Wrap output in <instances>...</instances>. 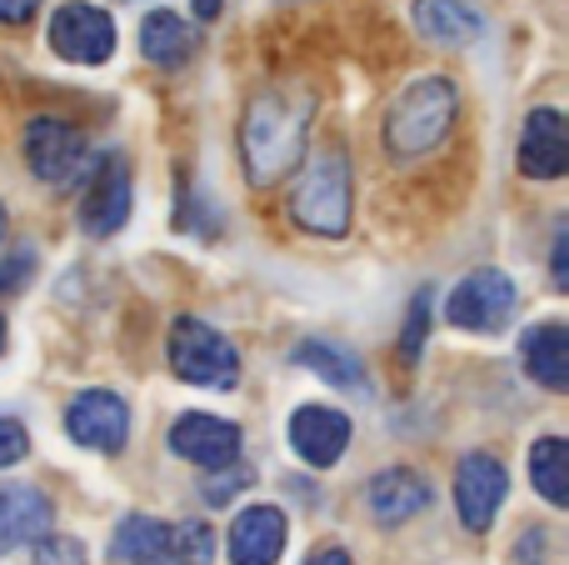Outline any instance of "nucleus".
I'll return each mask as SVG.
<instances>
[{
    "label": "nucleus",
    "instance_id": "obj_1",
    "mask_svg": "<svg viewBox=\"0 0 569 565\" xmlns=\"http://www.w3.org/2000/svg\"><path fill=\"white\" fill-rule=\"evenodd\" d=\"M315 120V96L305 86L260 90L240 120V160L250 186H276L305 156V136Z\"/></svg>",
    "mask_w": 569,
    "mask_h": 565
},
{
    "label": "nucleus",
    "instance_id": "obj_2",
    "mask_svg": "<svg viewBox=\"0 0 569 565\" xmlns=\"http://www.w3.org/2000/svg\"><path fill=\"white\" fill-rule=\"evenodd\" d=\"M455 110H460V90L445 76H420L395 96L385 110V150L395 160H420L450 136Z\"/></svg>",
    "mask_w": 569,
    "mask_h": 565
},
{
    "label": "nucleus",
    "instance_id": "obj_3",
    "mask_svg": "<svg viewBox=\"0 0 569 565\" xmlns=\"http://www.w3.org/2000/svg\"><path fill=\"white\" fill-rule=\"evenodd\" d=\"M290 216L310 236L340 240L350 230V156L340 146H325L300 160V176L290 186Z\"/></svg>",
    "mask_w": 569,
    "mask_h": 565
},
{
    "label": "nucleus",
    "instance_id": "obj_4",
    "mask_svg": "<svg viewBox=\"0 0 569 565\" xmlns=\"http://www.w3.org/2000/svg\"><path fill=\"white\" fill-rule=\"evenodd\" d=\"M170 370L190 386H206V390H236L240 380V350L220 336L210 320L200 316H180L170 326Z\"/></svg>",
    "mask_w": 569,
    "mask_h": 565
},
{
    "label": "nucleus",
    "instance_id": "obj_5",
    "mask_svg": "<svg viewBox=\"0 0 569 565\" xmlns=\"http://www.w3.org/2000/svg\"><path fill=\"white\" fill-rule=\"evenodd\" d=\"M86 136H80L70 120L60 116H36L26 126V166L30 176L40 180V186L50 190H66L80 180V170H86Z\"/></svg>",
    "mask_w": 569,
    "mask_h": 565
},
{
    "label": "nucleus",
    "instance_id": "obj_6",
    "mask_svg": "<svg viewBox=\"0 0 569 565\" xmlns=\"http://www.w3.org/2000/svg\"><path fill=\"white\" fill-rule=\"evenodd\" d=\"M50 50L70 66H106L116 56V20L90 0H70L50 16Z\"/></svg>",
    "mask_w": 569,
    "mask_h": 565
},
{
    "label": "nucleus",
    "instance_id": "obj_7",
    "mask_svg": "<svg viewBox=\"0 0 569 565\" xmlns=\"http://www.w3.org/2000/svg\"><path fill=\"white\" fill-rule=\"evenodd\" d=\"M515 316V280L505 270H470L445 300V320L460 330H505Z\"/></svg>",
    "mask_w": 569,
    "mask_h": 565
},
{
    "label": "nucleus",
    "instance_id": "obj_8",
    "mask_svg": "<svg viewBox=\"0 0 569 565\" xmlns=\"http://www.w3.org/2000/svg\"><path fill=\"white\" fill-rule=\"evenodd\" d=\"M130 200H136V186H130V166L120 150H106L96 160L86 180V196H80V230L86 236H116L130 220Z\"/></svg>",
    "mask_w": 569,
    "mask_h": 565
},
{
    "label": "nucleus",
    "instance_id": "obj_9",
    "mask_svg": "<svg viewBox=\"0 0 569 565\" xmlns=\"http://www.w3.org/2000/svg\"><path fill=\"white\" fill-rule=\"evenodd\" d=\"M505 490H510V476H505L500 460L485 456V450H470L455 470V511H460L465 531H475V536L490 531L495 511L505 506Z\"/></svg>",
    "mask_w": 569,
    "mask_h": 565
},
{
    "label": "nucleus",
    "instance_id": "obj_10",
    "mask_svg": "<svg viewBox=\"0 0 569 565\" xmlns=\"http://www.w3.org/2000/svg\"><path fill=\"white\" fill-rule=\"evenodd\" d=\"M66 430H70L76 446L116 456L130 436V406L116 396V390H80L66 410Z\"/></svg>",
    "mask_w": 569,
    "mask_h": 565
},
{
    "label": "nucleus",
    "instance_id": "obj_11",
    "mask_svg": "<svg viewBox=\"0 0 569 565\" xmlns=\"http://www.w3.org/2000/svg\"><path fill=\"white\" fill-rule=\"evenodd\" d=\"M170 450L200 470H220L230 460H240V426L236 420L206 416V410H190V416H180L170 426Z\"/></svg>",
    "mask_w": 569,
    "mask_h": 565
},
{
    "label": "nucleus",
    "instance_id": "obj_12",
    "mask_svg": "<svg viewBox=\"0 0 569 565\" xmlns=\"http://www.w3.org/2000/svg\"><path fill=\"white\" fill-rule=\"evenodd\" d=\"M290 446L305 466L315 470L335 466L345 456V446H350V416H340L330 406H300L290 416Z\"/></svg>",
    "mask_w": 569,
    "mask_h": 565
},
{
    "label": "nucleus",
    "instance_id": "obj_13",
    "mask_svg": "<svg viewBox=\"0 0 569 565\" xmlns=\"http://www.w3.org/2000/svg\"><path fill=\"white\" fill-rule=\"evenodd\" d=\"M520 170L530 180H560L569 170V130H565V116L555 106L530 110V120H525Z\"/></svg>",
    "mask_w": 569,
    "mask_h": 565
},
{
    "label": "nucleus",
    "instance_id": "obj_14",
    "mask_svg": "<svg viewBox=\"0 0 569 565\" xmlns=\"http://www.w3.org/2000/svg\"><path fill=\"white\" fill-rule=\"evenodd\" d=\"M56 526V511H50V496L36 486H0V556L20 546H36L46 531Z\"/></svg>",
    "mask_w": 569,
    "mask_h": 565
},
{
    "label": "nucleus",
    "instance_id": "obj_15",
    "mask_svg": "<svg viewBox=\"0 0 569 565\" xmlns=\"http://www.w3.org/2000/svg\"><path fill=\"white\" fill-rule=\"evenodd\" d=\"M284 511L280 506H246L230 526V565H276L284 551Z\"/></svg>",
    "mask_w": 569,
    "mask_h": 565
},
{
    "label": "nucleus",
    "instance_id": "obj_16",
    "mask_svg": "<svg viewBox=\"0 0 569 565\" xmlns=\"http://www.w3.org/2000/svg\"><path fill=\"white\" fill-rule=\"evenodd\" d=\"M365 506L380 526H405L410 516H420L430 506V486H425L420 470H405V466H390L365 486Z\"/></svg>",
    "mask_w": 569,
    "mask_h": 565
},
{
    "label": "nucleus",
    "instance_id": "obj_17",
    "mask_svg": "<svg viewBox=\"0 0 569 565\" xmlns=\"http://www.w3.org/2000/svg\"><path fill=\"white\" fill-rule=\"evenodd\" d=\"M520 360L530 370V380H540L545 390H569V330L560 320H545V326H530L520 340Z\"/></svg>",
    "mask_w": 569,
    "mask_h": 565
},
{
    "label": "nucleus",
    "instance_id": "obj_18",
    "mask_svg": "<svg viewBox=\"0 0 569 565\" xmlns=\"http://www.w3.org/2000/svg\"><path fill=\"white\" fill-rule=\"evenodd\" d=\"M200 36L176 16V10H150L146 26H140V50H146L150 66L160 70H180L190 56H196Z\"/></svg>",
    "mask_w": 569,
    "mask_h": 565
},
{
    "label": "nucleus",
    "instance_id": "obj_19",
    "mask_svg": "<svg viewBox=\"0 0 569 565\" xmlns=\"http://www.w3.org/2000/svg\"><path fill=\"white\" fill-rule=\"evenodd\" d=\"M415 26L435 46H470V40H480L485 20L465 0H415Z\"/></svg>",
    "mask_w": 569,
    "mask_h": 565
},
{
    "label": "nucleus",
    "instance_id": "obj_20",
    "mask_svg": "<svg viewBox=\"0 0 569 565\" xmlns=\"http://www.w3.org/2000/svg\"><path fill=\"white\" fill-rule=\"evenodd\" d=\"M295 366L315 370V376L330 380L335 390H365V386H370V376H365V360L355 356V350L335 346V340H305V346L295 350Z\"/></svg>",
    "mask_w": 569,
    "mask_h": 565
},
{
    "label": "nucleus",
    "instance_id": "obj_21",
    "mask_svg": "<svg viewBox=\"0 0 569 565\" xmlns=\"http://www.w3.org/2000/svg\"><path fill=\"white\" fill-rule=\"evenodd\" d=\"M170 551V526L150 516H126L116 526V541H110V556L120 565H166Z\"/></svg>",
    "mask_w": 569,
    "mask_h": 565
},
{
    "label": "nucleus",
    "instance_id": "obj_22",
    "mask_svg": "<svg viewBox=\"0 0 569 565\" xmlns=\"http://www.w3.org/2000/svg\"><path fill=\"white\" fill-rule=\"evenodd\" d=\"M530 480L550 506H569V446L560 436H545L530 446Z\"/></svg>",
    "mask_w": 569,
    "mask_h": 565
},
{
    "label": "nucleus",
    "instance_id": "obj_23",
    "mask_svg": "<svg viewBox=\"0 0 569 565\" xmlns=\"http://www.w3.org/2000/svg\"><path fill=\"white\" fill-rule=\"evenodd\" d=\"M216 561V531L206 521H186V526H170V551L166 565H210Z\"/></svg>",
    "mask_w": 569,
    "mask_h": 565
},
{
    "label": "nucleus",
    "instance_id": "obj_24",
    "mask_svg": "<svg viewBox=\"0 0 569 565\" xmlns=\"http://www.w3.org/2000/svg\"><path fill=\"white\" fill-rule=\"evenodd\" d=\"M430 300H435L430 286H420L415 300H410V316H405V330H400V360L405 366H415L420 350H425V336H430Z\"/></svg>",
    "mask_w": 569,
    "mask_h": 565
},
{
    "label": "nucleus",
    "instance_id": "obj_25",
    "mask_svg": "<svg viewBox=\"0 0 569 565\" xmlns=\"http://www.w3.org/2000/svg\"><path fill=\"white\" fill-rule=\"evenodd\" d=\"M36 565H90V561H86V546H80V541L46 531V536L36 541Z\"/></svg>",
    "mask_w": 569,
    "mask_h": 565
},
{
    "label": "nucleus",
    "instance_id": "obj_26",
    "mask_svg": "<svg viewBox=\"0 0 569 565\" xmlns=\"http://www.w3.org/2000/svg\"><path fill=\"white\" fill-rule=\"evenodd\" d=\"M246 480H256V476H250V470H240V466H236V460H230V466L210 470V480H206V486H200V496H206V500H210V506H226V500H230V496H236V490H240V486H246Z\"/></svg>",
    "mask_w": 569,
    "mask_h": 565
},
{
    "label": "nucleus",
    "instance_id": "obj_27",
    "mask_svg": "<svg viewBox=\"0 0 569 565\" xmlns=\"http://www.w3.org/2000/svg\"><path fill=\"white\" fill-rule=\"evenodd\" d=\"M30 270H36V250H30V246H16L6 260H0V296H6V290H26Z\"/></svg>",
    "mask_w": 569,
    "mask_h": 565
},
{
    "label": "nucleus",
    "instance_id": "obj_28",
    "mask_svg": "<svg viewBox=\"0 0 569 565\" xmlns=\"http://www.w3.org/2000/svg\"><path fill=\"white\" fill-rule=\"evenodd\" d=\"M26 450H30V436L20 430V420H6V416H0V466H16Z\"/></svg>",
    "mask_w": 569,
    "mask_h": 565
},
{
    "label": "nucleus",
    "instance_id": "obj_29",
    "mask_svg": "<svg viewBox=\"0 0 569 565\" xmlns=\"http://www.w3.org/2000/svg\"><path fill=\"white\" fill-rule=\"evenodd\" d=\"M550 276H555V286H569V230H560L555 236V256H550Z\"/></svg>",
    "mask_w": 569,
    "mask_h": 565
},
{
    "label": "nucleus",
    "instance_id": "obj_30",
    "mask_svg": "<svg viewBox=\"0 0 569 565\" xmlns=\"http://www.w3.org/2000/svg\"><path fill=\"white\" fill-rule=\"evenodd\" d=\"M40 10V0H0V26H26Z\"/></svg>",
    "mask_w": 569,
    "mask_h": 565
},
{
    "label": "nucleus",
    "instance_id": "obj_31",
    "mask_svg": "<svg viewBox=\"0 0 569 565\" xmlns=\"http://www.w3.org/2000/svg\"><path fill=\"white\" fill-rule=\"evenodd\" d=\"M305 565H350V556H345L340 546H320V551H315V556L305 561Z\"/></svg>",
    "mask_w": 569,
    "mask_h": 565
},
{
    "label": "nucleus",
    "instance_id": "obj_32",
    "mask_svg": "<svg viewBox=\"0 0 569 565\" xmlns=\"http://www.w3.org/2000/svg\"><path fill=\"white\" fill-rule=\"evenodd\" d=\"M220 10H226V0H196V16L200 20H216Z\"/></svg>",
    "mask_w": 569,
    "mask_h": 565
},
{
    "label": "nucleus",
    "instance_id": "obj_33",
    "mask_svg": "<svg viewBox=\"0 0 569 565\" xmlns=\"http://www.w3.org/2000/svg\"><path fill=\"white\" fill-rule=\"evenodd\" d=\"M0 240H6V206H0Z\"/></svg>",
    "mask_w": 569,
    "mask_h": 565
},
{
    "label": "nucleus",
    "instance_id": "obj_34",
    "mask_svg": "<svg viewBox=\"0 0 569 565\" xmlns=\"http://www.w3.org/2000/svg\"><path fill=\"white\" fill-rule=\"evenodd\" d=\"M0 350H6V316H0Z\"/></svg>",
    "mask_w": 569,
    "mask_h": 565
}]
</instances>
